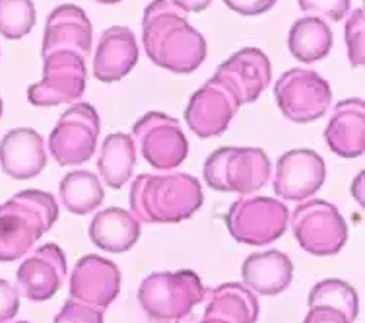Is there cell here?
Here are the masks:
<instances>
[{
    "instance_id": "obj_35",
    "label": "cell",
    "mask_w": 365,
    "mask_h": 323,
    "mask_svg": "<svg viewBox=\"0 0 365 323\" xmlns=\"http://www.w3.org/2000/svg\"><path fill=\"white\" fill-rule=\"evenodd\" d=\"M169 2L179 10H182L185 14L187 12H202L212 4V0H169Z\"/></svg>"
},
{
    "instance_id": "obj_25",
    "label": "cell",
    "mask_w": 365,
    "mask_h": 323,
    "mask_svg": "<svg viewBox=\"0 0 365 323\" xmlns=\"http://www.w3.org/2000/svg\"><path fill=\"white\" fill-rule=\"evenodd\" d=\"M332 29L321 18L305 16L294 21L288 34V49L299 63L313 64L329 55L332 49Z\"/></svg>"
},
{
    "instance_id": "obj_18",
    "label": "cell",
    "mask_w": 365,
    "mask_h": 323,
    "mask_svg": "<svg viewBox=\"0 0 365 323\" xmlns=\"http://www.w3.org/2000/svg\"><path fill=\"white\" fill-rule=\"evenodd\" d=\"M0 166L12 179H34L47 166V150L36 129L18 126L0 141Z\"/></svg>"
},
{
    "instance_id": "obj_14",
    "label": "cell",
    "mask_w": 365,
    "mask_h": 323,
    "mask_svg": "<svg viewBox=\"0 0 365 323\" xmlns=\"http://www.w3.org/2000/svg\"><path fill=\"white\" fill-rule=\"evenodd\" d=\"M66 273L68 263L63 247L45 244L21 261L20 269L16 271L18 294L29 302H47L61 290Z\"/></svg>"
},
{
    "instance_id": "obj_38",
    "label": "cell",
    "mask_w": 365,
    "mask_h": 323,
    "mask_svg": "<svg viewBox=\"0 0 365 323\" xmlns=\"http://www.w3.org/2000/svg\"><path fill=\"white\" fill-rule=\"evenodd\" d=\"M99 4H119L120 0H96Z\"/></svg>"
},
{
    "instance_id": "obj_11",
    "label": "cell",
    "mask_w": 365,
    "mask_h": 323,
    "mask_svg": "<svg viewBox=\"0 0 365 323\" xmlns=\"http://www.w3.org/2000/svg\"><path fill=\"white\" fill-rule=\"evenodd\" d=\"M133 141L155 169H175L187 160L189 141L181 123L162 111H148L133 125Z\"/></svg>"
},
{
    "instance_id": "obj_33",
    "label": "cell",
    "mask_w": 365,
    "mask_h": 323,
    "mask_svg": "<svg viewBox=\"0 0 365 323\" xmlns=\"http://www.w3.org/2000/svg\"><path fill=\"white\" fill-rule=\"evenodd\" d=\"M278 0H224V4L241 16H259L268 12Z\"/></svg>"
},
{
    "instance_id": "obj_16",
    "label": "cell",
    "mask_w": 365,
    "mask_h": 323,
    "mask_svg": "<svg viewBox=\"0 0 365 323\" xmlns=\"http://www.w3.org/2000/svg\"><path fill=\"white\" fill-rule=\"evenodd\" d=\"M214 76L222 80L237 96L239 104H253L272 82V66L268 56L257 47H245L220 64Z\"/></svg>"
},
{
    "instance_id": "obj_39",
    "label": "cell",
    "mask_w": 365,
    "mask_h": 323,
    "mask_svg": "<svg viewBox=\"0 0 365 323\" xmlns=\"http://www.w3.org/2000/svg\"><path fill=\"white\" fill-rule=\"evenodd\" d=\"M0 117H2V98H0Z\"/></svg>"
},
{
    "instance_id": "obj_40",
    "label": "cell",
    "mask_w": 365,
    "mask_h": 323,
    "mask_svg": "<svg viewBox=\"0 0 365 323\" xmlns=\"http://www.w3.org/2000/svg\"><path fill=\"white\" fill-rule=\"evenodd\" d=\"M14 323H31V322H14Z\"/></svg>"
},
{
    "instance_id": "obj_10",
    "label": "cell",
    "mask_w": 365,
    "mask_h": 323,
    "mask_svg": "<svg viewBox=\"0 0 365 323\" xmlns=\"http://www.w3.org/2000/svg\"><path fill=\"white\" fill-rule=\"evenodd\" d=\"M88 84L86 59L74 51H55L43 56V78L29 86L31 106L53 107L72 104L84 96Z\"/></svg>"
},
{
    "instance_id": "obj_2",
    "label": "cell",
    "mask_w": 365,
    "mask_h": 323,
    "mask_svg": "<svg viewBox=\"0 0 365 323\" xmlns=\"http://www.w3.org/2000/svg\"><path fill=\"white\" fill-rule=\"evenodd\" d=\"M130 212L148 224H177L204 203L202 185L190 174H140L130 185Z\"/></svg>"
},
{
    "instance_id": "obj_26",
    "label": "cell",
    "mask_w": 365,
    "mask_h": 323,
    "mask_svg": "<svg viewBox=\"0 0 365 323\" xmlns=\"http://www.w3.org/2000/svg\"><path fill=\"white\" fill-rule=\"evenodd\" d=\"M58 197L66 211L84 217L101 207L106 199V191H103L101 179L93 172L76 169L63 177L61 187H58Z\"/></svg>"
},
{
    "instance_id": "obj_4",
    "label": "cell",
    "mask_w": 365,
    "mask_h": 323,
    "mask_svg": "<svg viewBox=\"0 0 365 323\" xmlns=\"http://www.w3.org/2000/svg\"><path fill=\"white\" fill-rule=\"evenodd\" d=\"M206 288L190 269L148 274L138 288V302L154 322H179L204 302Z\"/></svg>"
},
{
    "instance_id": "obj_5",
    "label": "cell",
    "mask_w": 365,
    "mask_h": 323,
    "mask_svg": "<svg viewBox=\"0 0 365 323\" xmlns=\"http://www.w3.org/2000/svg\"><path fill=\"white\" fill-rule=\"evenodd\" d=\"M272 176V164L260 148L224 146L204 162V182L220 193L253 195Z\"/></svg>"
},
{
    "instance_id": "obj_20",
    "label": "cell",
    "mask_w": 365,
    "mask_h": 323,
    "mask_svg": "<svg viewBox=\"0 0 365 323\" xmlns=\"http://www.w3.org/2000/svg\"><path fill=\"white\" fill-rule=\"evenodd\" d=\"M364 99L348 98L338 101L324 129V141L330 152L340 158H359L364 154Z\"/></svg>"
},
{
    "instance_id": "obj_19",
    "label": "cell",
    "mask_w": 365,
    "mask_h": 323,
    "mask_svg": "<svg viewBox=\"0 0 365 323\" xmlns=\"http://www.w3.org/2000/svg\"><path fill=\"white\" fill-rule=\"evenodd\" d=\"M138 43L133 29L127 26H111L99 37L93 53V76L103 84L125 78L138 63Z\"/></svg>"
},
{
    "instance_id": "obj_37",
    "label": "cell",
    "mask_w": 365,
    "mask_h": 323,
    "mask_svg": "<svg viewBox=\"0 0 365 323\" xmlns=\"http://www.w3.org/2000/svg\"><path fill=\"white\" fill-rule=\"evenodd\" d=\"M198 323H230L225 322V319H220V317H202Z\"/></svg>"
},
{
    "instance_id": "obj_34",
    "label": "cell",
    "mask_w": 365,
    "mask_h": 323,
    "mask_svg": "<svg viewBox=\"0 0 365 323\" xmlns=\"http://www.w3.org/2000/svg\"><path fill=\"white\" fill-rule=\"evenodd\" d=\"M303 323H351L340 309L332 306H311Z\"/></svg>"
},
{
    "instance_id": "obj_21",
    "label": "cell",
    "mask_w": 365,
    "mask_h": 323,
    "mask_svg": "<svg viewBox=\"0 0 365 323\" xmlns=\"http://www.w3.org/2000/svg\"><path fill=\"white\" fill-rule=\"evenodd\" d=\"M243 284L260 296H278L294 281V263L286 253H251L241 265Z\"/></svg>"
},
{
    "instance_id": "obj_30",
    "label": "cell",
    "mask_w": 365,
    "mask_h": 323,
    "mask_svg": "<svg viewBox=\"0 0 365 323\" xmlns=\"http://www.w3.org/2000/svg\"><path fill=\"white\" fill-rule=\"evenodd\" d=\"M305 16L329 21H342L351 8V0H297Z\"/></svg>"
},
{
    "instance_id": "obj_22",
    "label": "cell",
    "mask_w": 365,
    "mask_h": 323,
    "mask_svg": "<svg viewBox=\"0 0 365 323\" xmlns=\"http://www.w3.org/2000/svg\"><path fill=\"white\" fill-rule=\"evenodd\" d=\"M140 220L133 212L120 207H107L91 218V244L107 253H125L140 239Z\"/></svg>"
},
{
    "instance_id": "obj_32",
    "label": "cell",
    "mask_w": 365,
    "mask_h": 323,
    "mask_svg": "<svg viewBox=\"0 0 365 323\" xmlns=\"http://www.w3.org/2000/svg\"><path fill=\"white\" fill-rule=\"evenodd\" d=\"M20 309V294L14 284L0 279V323H10Z\"/></svg>"
},
{
    "instance_id": "obj_28",
    "label": "cell",
    "mask_w": 365,
    "mask_h": 323,
    "mask_svg": "<svg viewBox=\"0 0 365 323\" xmlns=\"http://www.w3.org/2000/svg\"><path fill=\"white\" fill-rule=\"evenodd\" d=\"M37 21L36 4L31 0H0V36L21 39Z\"/></svg>"
},
{
    "instance_id": "obj_9",
    "label": "cell",
    "mask_w": 365,
    "mask_h": 323,
    "mask_svg": "<svg viewBox=\"0 0 365 323\" xmlns=\"http://www.w3.org/2000/svg\"><path fill=\"white\" fill-rule=\"evenodd\" d=\"M101 121L96 107L76 101L56 121L49 134V152L58 166H80L96 154Z\"/></svg>"
},
{
    "instance_id": "obj_36",
    "label": "cell",
    "mask_w": 365,
    "mask_h": 323,
    "mask_svg": "<svg viewBox=\"0 0 365 323\" xmlns=\"http://www.w3.org/2000/svg\"><path fill=\"white\" fill-rule=\"evenodd\" d=\"M350 191L351 195H354V199H356L359 204H364V172H359L358 177L354 179Z\"/></svg>"
},
{
    "instance_id": "obj_15",
    "label": "cell",
    "mask_w": 365,
    "mask_h": 323,
    "mask_svg": "<svg viewBox=\"0 0 365 323\" xmlns=\"http://www.w3.org/2000/svg\"><path fill=\"white\" fill-rule=\"evenodd\" d=\"M120 269L101 255H84L72 269L68 294L72 300L106 312L120 292Z\"/></svg>"
},
{
    "instance_id": "obj_29",
    "label": "cell",
    "mask_w": 365,
    "mask_h": 323,
    "mask_svg": "<svg viewBox=\"0 0 365 323\" xmlns=\"http://www.w3.org/2000/svg\"><path fill=\"white\" fill-rule=\"evenodd\" d=\"M344 36L348 61L354 69H361L364 66V10L361 8H354L348 12Z\"/></svg>"
},
{
    "instance_id": "obj_8",
    "label": "cell",
    "mask_w": 365,
    "mask_h": 323,
    "mask_svg": "<svg viewBox=\"0 0 365 323\" xmlns=\"http://www.w3.org/2000/svg\"><path fill=\"white\" fill-rule=\"evenodd\" d=\"M274 98L286 119L303 125L327 115L332 104V90L329 80L319 72L289 69L276 80Z\"/></svg>"
},
{
    "instance_id": "obj_17",
    "label": "cell",
    "mask_w": 365,
    "mask_h": 323,
    "mask_svg": "<svg viewBox=\"0 0 365 323\" xmlns=\"http://www.w3.org/2000/svg\"><path fill=\"white\" fill-rule=\"evenodd\" d=\"M91 37L93 28L84 10L74 4H61L47 18L41 53L45 56L55 51H74L86 59L91 53Z\"/></svg>"
},
{
    "instance_id": "obj_31",
    "label": "cell",
    "mask_w": 365,
    "mask_h": 323,
    "mask_svg": "<svg viewBox=\"0 0 365 323\" xmlns=\"http://www.w3.org/2000/svg\"><path fill=\"white\" fill-rule=\"evenodd\" d=\"M53 323H103V312L76 300H66Z\"/></svg>"
},
{
    "instance_id": "obj_7",
    "label": "cell",
    "mask_w": 365,
    "mask_h": 323,
    "mask_svg": "<svg viewBox=\"0 0 365 323\" xmlns=\"http://www.w3.org/2000/svg\"><path fill=\"white\" fill-rule=\"evenodd\" d=\"M225 226L232 238L247 246H267L289 226V209L274 197L243 195L230 207Z\"/></svg>"
},
{
    "instance_id": "obj_23",
    "label": "cell",
    "mask_w": 365,
    "mask_h": 323,
    "mask_svg": "<svg viewBox=\"0 0 365 323\" xmlns=\"http://www.w3.org/2000/svg\"><path fill=\"white\" fill-rule=\"evenodd\" d=\"M204 317H220L230 323H257L260 306L253 290L239 282H225L206 290Z\"/></svg>"
},
{
    "instance_id": "obj_27",
    "label": "cell",
    "mask_w": 365,
    "mask_h": 323,
    "mask_svg": "<svg viewBox=\"0 0 365 323\" xmlns=\"http://www.w3.org/2000/svg\"><path fill=\"white\" fill-rule=\"evenodd\" d=\"M309 308L311 306H332L340 309L351 323L356 322L359 314V298L358 292L351 284L340 279H324L317 282L309 292Z\"/></svg>"
},
{
    "instance_id": "obj_24",
    "label": "cell",
    "mask_w": 365,
    "mask_h": 323,
    "mask_svg": "<svg viewBox=\"0 0 365 323\" xmlns=\"http://www.w3.org/2000/svg\"><path fill=\"white\" fill-rule=\"evenodd\" d=\"M136 166V144L127 133H113L99 146L98 172L111 189L125 187Z\"/></svg>"
},
{
    "instance_id": "obj_3",
    "label": "cell",
    "mask_w": 365,
    "mask_h": 323,
    "mask_svg": "<svg viewBox=\"0 0 365 323\" xmlns=\"http://www.w3.org/2000/svg\"><path fill=\"white\" fill-rule=\"evenodd\" d=\"M58 218V204L53 193L26 189L0 204V261L21 259L37 239L49 232Z\"/></svg>"
},
{
    "instance_id": "obj_6",
    "label": "cell",
    "mask_w": 365,
    "mask_h": 323,
    "mask_svg": "<svg viewBox=\"0 0 365 323\" xmlns=\"http://www.w3.org/2000/svg\"><path fill=\"white\" fill-rule=\"evenodd\" d=\"M289 228L303 252L329 257L348 242V224L336 207L323 199H307L289 217Z\"/></svg>"
},
{
    "instance_id": "obj_12",
    "label": "cell",
    "mask_w": 365,
    "mask_h": 323,
    "mask_svg": "<svg viewBox=\"0 0 365 323\" xmlns=\"http://www.w3.org/2000/svg\"><path fill=\"white\" fill-rule=\"evenodd\" d=\"M327 179L323 156L311 148H294L282 154L274 172V195L284 201L302 203L315 195Z\"/></svg>"
},
{
    "instance_id": "obj_1",
    "label": "cell",
    "mask_w": 365,
    "mask_h": 323,
    "mask_svg": "<svg viewBox=\"0 0 365 323\" xmlns=\"http://www.w3.org/2000/svg\"><path fill=\"white\" fill-rule=\"evenodd\" d=\"M142 43L150 61L175 74L195 72L206 59V39L169 0H152L142 16Z\"/></svg>"
},
{
    "instance_id": "obj_13",
    "label": "cell",
    "mask_w": 365,
    "mask_h": 323,
    "mask_svg": "<svg viewBox=\"0 0 365 323\" xmlns=\"http://www.w3.org/2000/svg\"><path fill=\"white\" fill-rule=\"evenodd\" d=\"M239 107L241 104L237 96L222 80L212 76L190 96L189 106L185 109V121L197 136L212 139L227 131Z\"/></svg>"
}]
</instances>
